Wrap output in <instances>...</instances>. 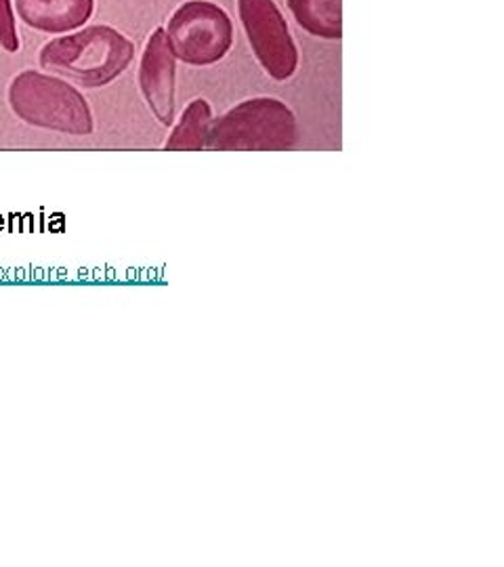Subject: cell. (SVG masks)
I'll use <instances>...</instances> for the list:
<instances>
[{
	"label": "cell",
	"instance_id": "cell-1",
	"mask_svg": "<svg viewBox=\"0 0 504 567\" xmlns=\"http://www.w3.org/2000/svg\"><path fill=\"white\" fill-rule=\"evenodd\" d=\"M135 44L112 25H89L47 42L39 63L44 70L86 89L105 86L126 72Z\"/></svg>",
	"mask_w": 504,
	"mask_h": 567
},
{
	"label": "cell",
	"instance_id": "cell-2",
	"mask_svg": "<svg viewBox=\"0 0 504 567\" xmlns=\"http://www.w3.org/2000/svg\"><path fill=\"white\" fill-rule=\"evenodd\" d=\"M299 126L295 112L276 97H255L213 118L206 150L213 152H284L295 147Z\"/></svg>",
	"mask_w": 504,
	"mask_h": 567
},
{
	"label": "cell",
	"instance_id": "cell-3",
	"mask_svg": "<svg viewBox=\"0 0 504 567\" xmlns=\"http://www.w3.org/2000/svg\"><path fill=\"white\" fill-rule=\"evenodd\" d=\"M11 110L32 126L68 135H89L93 112L81 91L53 74L25 70L9 86Z\"/></svg>",
	"mask_w": 504,
	"mask_h": 567
},
{
	"label": "cell",
	"instance_id": "cell-4",
	"mask_svg": "<svg viewBox=\"0 0 504 567\" xmlns=\"http://www.w3.org/2000/svg\"><path fill=\"white\" fill-rule=\"evenodd\" d=\"M164 32L175 60L194 68L219 63L234 44L232 18L210 0H185L173 11Z\"/></svg>",
	"mask_w": 504,
	"mask_h": 567
},
{
	"label": "cell",
	"instance_id": "cell-5",
	"mask_svg": "<svg viewBox=\"0 0 504 567\" xmlns=\"http://www.w3.org/2000/svg\"><path fill=\"white\" fill-rule=\"evenodd\" d=\"M248 44L267 76L284 82L299 68V49L276 0H238Z\"/></svg>",
	"mask_w": 504,
	"mask_h": 567
},
{
	"label": "cell",
	"instance_id": "cell-6",
	"mask_svg": "<svg viewBox=\"0 0 504 567\" xmlns=\"http://www.w3.org/2000/svg\"><path fill=\"white\" fill-rule=\"evenodd\" d=\"M140 89L156 121L171 126L175 121L177 60L168 47L164 28H156L145 41L140 61Z\"/></svg>",
	"mask_w": 504,
	"mask_h": 567
},
{
	"label": "cell",
	"instance_id": "cell-7",
	"mask_svg": "<svg viewBox=\"0 0 504 567\" xmlns=\"http://www.w3.org/2000/svg\"><path fill=\"white\" fill-rule=\"evenodd\" d=\"M20 20L44 34H70L93 18L95 0H16Z\"/></svg>",
	"mask_w": 504,
	"mask_h": 567
},
{
	"label": "cell",
	"instance_id": "cell-8",
	"mask_svg": "<svg viewBox=\"0 0 504 567\" xmlns=\"http://www.w3.org/2000/svg\"><path fill=\"white\" fill-rule=\"evenodd\" d=\"M302 30L323 41L343 39V0H286Z\"/></svg>",
	"mask_w": 504,
	"mask_h": 567
},
{
	"label": "cell",
	"instance_id": "cell-9",
	"mask_svg": "<svg viewBox=\"0 0 504 567\" xmlns=\"http://www.w3.org/2000/svg\"><path fill=\"white\" fill-rule=\"evenodd\" d=\"M210 122V103L206 100H194L183 110L182 118L173 126L171 137L166 140L164 147L171 152H200L206 147Z\"/></svg>",
	"mask_w": 504,
	"mask_h": 567
},
{
	"label": "cell",
	"instance_id": "cell-10",
	"mask_svg": "<svg viewBox=\"0 0 504 567\" xmlns=\"http://www.w3.org/2000/svg\"><path fill=\"white\" fill-rule=\"evenodd\" d=\"M0 47L7 53L20 51V34H18L13 0H0Z\"/></svg>",
	"mask_w": 504,
	"mask_h": 567
}]
</instances>
